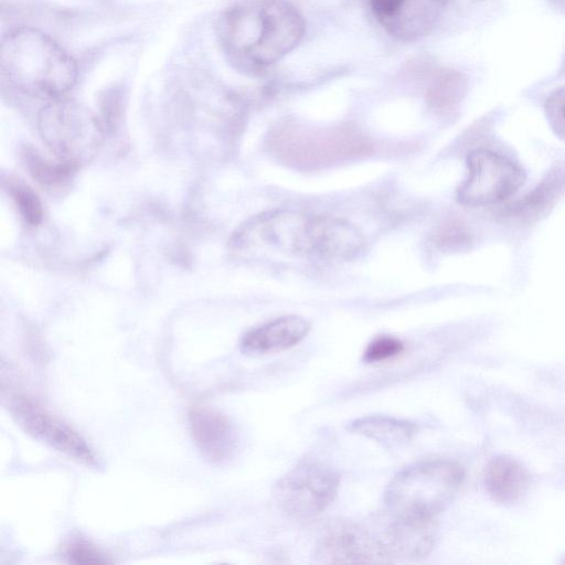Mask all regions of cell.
Listing matches in <instances>:
<instances>
[{"mask_svg": "<svg viewBox=\"0 0 565 565\" xmlns=\"http://www.w3.org/2000/svg\"><path fill=\"white\" fill-rule=\"evenodd\" d=\"M217 29L230 60L254 70L292 51L302 40L306 24L288 0H260L232 8L221 18Z\"/></svg>", "mask_w": 565, "mask_h": 565, "instance_id": "cell-1", "label": "cell"}, {"mask_svg": "<svg viewBox=\"0 0 565 565\" xmlns=\"http://www.w3.org/2000/svg\"><path fill=\"white\" fill-rule=\"evenodd\" d=\"M2 76L21 93L57 99L77 78L75 61L51 36L33 28L11 31L2 41Z\"/></svg>", "mask_w": 565, "mask_h": 565, "instance_id": "cell-2", "label": "cell"}, {"mask_svg": "<svg viewBox=\"0 0 565 565\" xmlns=\"http://www.w3.org/2000/svg\"><path fill=\"white\" fill-rule=\"evenodd\" d=\"M463 480L462 468L450 460L434 459L399 471L384 491L387 510L435 518L452 500Z\"/></svg>", "mask_w": 565, "mask_h": 565, "instance_id": "cell-3", "label": "cell"}, {"mask_svg": "<svg viewBox=\"0 0 565 565\" xmlns=\"http://www.w3.org/2000/svg\"><path fill=\"white\" fill-rule=\"evenodd\" d=\"M38 130L53 157L74 169L96 156L105 135L103 124L88 108L60 98L41 109Z\"/></svg>", "mask_w": 565, "mask_h": 565, "instance_id": "cell-4", "label": "cell"}, {"mask_svg": "<svg viewBox=\"0 0 565 565\" xmlns=\"http://www.w3.org/2000/svg\"><path fill=\"white\" fill-rule=\"evenodd\" d=\"M311 215L274 210L242 224L230 238V249L243 258L260 256H311Z\"/></svg>", "mask_w": 565, "mask_h": 565, "instance_id": "cell-5", "label": "cell"}, {"mask_svg": "<svg viewBox=\"0 0 565 565\" xmlns=\"http://www.w3.org/2000/svg\"><path fill=\"white\" fill-rule=\"evenodd\" d=\"M340 475L318 460H302L274 487L279 509L295 519H309L323 512L334 500Z\"/></svg>", "mask_w": 565, "mask_h": 565, "instance_id": "cell-6", "label": "cell"}, {"mask_svg": "<svg viewBox=\"0 0 565 565\" xmlns=\"http://www.w3.org/2000/svg\"><path fill=\"white\" fill-rule=\"evenodd\" d=\"M468 177L457 189V201L482 207L511 198L524 184V170L511 159L489 149H475L467 157Z\"/></svg>", "mask_w": 565, "mask_h": 565, "instance_id": "cell-7", "label": "cell"}, {"mask_svg": "<svg viewBox=\"0 0 565 565\" xmlns=\"http://www.w3.org/2000/svg\"><path fill=\"white\" fill-rule=\"evenodd\" d=\"M387 561L418 559L430 554L437 540L435 518L387 512L370 524Z\"/></svg>", "mask_w": 565, "mask_h": 565, "instance_id": "cell-8", "label": "cell"}, {"mask_svg": "<svg viewBox=\"0 0 565 565\" xmlns=\"http://www.w3.org/2000/svg\"><path fill=\"white\" fill-rule=\"evenodd\" d=\"M10 408L19 425L34 438L78 462L87 466L97 463L86 440L35 401L18 395L11 401Z\"/></svg>", "mask_w": 565, "mask_h": 565, "instance_id": "cell-9", "label": "cell"}, {"mask_svg": "<svg viewBox=\"0 0 565 565\" xmlns=\"http://www.w3.org/2000/svg\"><path fill=\"white\" fill-rule=\"evenodd\" d=\"M315 556L323 564L387 563L371 526L352 521L327 526L317 542Z\"/></svg>", "mask_w": 565, "mask_h": 565, "instance_id": "cell-10", "label": "cell"}, {"mask_svg": "<svg viewBox=\"0 0 565 565\" xmlns=\"http://www.w3.org/2000/svg\"><path fill=\"white\" fill-rule=\"evenodd\" d=\"M447 0H371L374 17L394 39L416 41L430 32Z\"/></svg>", "mask_w": 565, "mask_h": 565, "instance_id": "cell-11", "label": "cell"}, {"mask_svg": "<svg viewBox=\"0 0 565 565\" xmlns=\"http://www.w3.org/2000/svg\"><path fill=\"white\" fill-rule=\"evenodd\" d=\"M188 419L194 444L205 459L223 463L234 456L237 435L227 417L212 408L195 406Z\"/></svg>", "mask_w": 565, "mask_h": 565, "instance_id": "cell-12", "label": "cell"}, {"mask_svg": "<svg viewBox=\"0 0 565 565\" xmlns=\"http://www.w3.org/2000/svg\"><path fill=\"white\" fill-rule=\"evenodd\" d=\"M310 241L312 257L345 260L355 257L364 246L359 228L347 220L331 215H311Z\"/></svg>", "mask_w": 565, "mask_h": 565, "instance_id": "cell-13", "label": "cell"}, {"mask_svg": "<svg viewBox=\"0 0 565 565\" xmlns=\"http://www.w3.org/2000/svg\"><path fill=\"white\" fill-rule=\"evenodd\" d=\"M309 330L310 323L305 318L296 315L282 316L248 331L241 345L247 353L278 352L299 343Z\"/></svg>", "mask_w": 565, "mask_h": 565, "instance_id": "cell-14", "label": "cell"}, {"mask_svg": "<svg viewBox=\"0 0 565 565\" xmlns=\"http://www.w3.org/2000/svg\"><path fill=\"white\" fill-rule=\"evenodd\" d=\"M565 190V164L552 168L524 198L514 202L504 215L519 224H532L543 216Z\"/></svg>", "mask_w": 565, "mask_h": 565, "instance_id": "cell-15", "label": "cell"}, {"mask_svg": "<svg viewBox=\"0 0 565 565\" xmlns=\"http://www.w3.org/2000/svg\"><path fill=\"white\" fill-rule=\"evenodd\" d=\"M529 481L527 470L510 457L493 458L484 470L486 490L499 503H512L519 500L526 491Z\"/></svg>", "mask_w": 565, "mask_h": 565, "instance_id": "cell-16", "label": "cell"}, {"mask_svg": "<svg viewBox=\"0 0 565 565\" xmlns=\"http://www.w3.org/2000/svg\"><path fill=\"white\" fill-rule=\"evenodd\" d=\"M348 429L387 448L411 441L417 431L415 423L384 415H371L352 420Z\"/></svg>", "mask_w": 565, "mask_h": 565, "instance_id": "cell-17", "label": "cell"}, {"mask_svg": "<svg viewBox=\"0 0 565 565\" xmlns=\"http://www.w3.org/2000/svg\"><path fill=\"white\" fill-rule=\"evenodd\" d=\"M22 156L29 173L43 185L63 183L68 180L71 174L76 170L58 160H49L32 147H26Z\"/></svg>", "mask_w": 565, "mask_h": 565, "instance_id": "cell-18", "label": "cell"}, {"mask_svg": "<svg viewBox=\"0 0 565 565\" xmlns=\"http://www.w3.org/2000/svg\"><path fill=\"white\" fill-rule=\"evenodd\" d=\"M8 191L22 218L32 226L40 224L43 209L36 193L21 182H9Z\"/></svg>", "mask_w": 565, "mask_h": 565, "instance_id": "cell-19", "label": "cell"}, {"mask_svg": "<svg viewBox=\"0 0 565 565\" xmlns=\"http://www.w3.org/2000/svg\"><path fill=\"white\" fill-rule=\"evenodd\" d=\"M544 113L553 132L565 142V86L547 96Z\"/></svg>", "mask_w": 565, "mask_h": 565, "instance_id": "cell-20", "label": "cell"}, {"mask_svg": "<svg viewBox=\"0 0 565 565\" xmlns=\"http://www.w3.org/2000/svg\"><path fill=\"white\" fill-rule=\"evenodd\" d=\"M404 351V344L401 340L390 335H381L369 343L363 360L366 363H377L392 359Z\"/></svg>", "mask_w": 565, "mask_h": 565, "instance_id": "cell-21", "label": "cell"}, {"mask_svg": "<svg viewBox=\"0 0 565 565\" xmlns=\"http://www.w3.org/2000/svg\"><path fill=\"white\" fill-rule=\"evenodd\" d=\"M66 556L75 564H107L110 562L100 550L84 541L72 543L66 550Z\"/></svg>", "mask_w": 565, "mask_h": 565, "instance_id": "cell-22", "label": "cell"}, {"mask_svg": "<svg viewBox=\"0 0 565 565\" xmlns=\"http://www.w3.org/2000/svg\"><path fill=\"white\" fill-rule=\"evenodd\" d=\"M468 242V235L457 223L445 224L436 234V244L444 248L459 247Z\"/></svg>", "mask_w": 565, "mask_h": 565, "instance_id": "cell-23", "label": "cell"}]
</instances>
